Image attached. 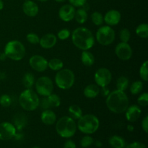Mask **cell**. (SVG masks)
Masks as SVG:
<instances>
[{
	"label": "cell",
	"mask_w": 148,
	"mask_h": 148,
	"mask_svg": "<svg viewBox=\"0 0 148 148\" xmlns=\"http://www.w3.org/2000/svg\"><path fill=\"white\" fill-rule=\"evenodd\" d=\"M64 148H77V146L73 140H68L64 144Z\"/></svg>",
	"instance_id": "cell-43"
},
{
	"label": "cell",
	"mask_w": 148,
	"mask_h": 148,
	"mask_svg": "<svg viewBox=\"0 0 148 148\" xmlns=\"http://www.w3.org/2000/svg\"><path fill=\"white\" fill-rule=\"evenodd\" d=\"M130 84V81L127 77L121 76L118 78L116 81V90L121 91H125Z\"/></svg>",
	"instance_id": "cell-29"
},
{
	"label": "cell",
	"mask_w": 148,
	"mask_h": 148,
	"mask_svg": "<svg viewBox=\"0 0 148 148\" xmlns=\"http://www.w3.org/2000/svg\"><path fill=\"white\" fill-rule=\"evenodd\" d=\"M116 33L114 29L108 25L101 26L96 33V40L101 45L109 46L115 40Z\"/></svg>",
	"instance_id": "cell-8"
},
{
	"label": "cell",
	"mask_w": 148,
	"mask_h": 148,
	"mask_svg": "<svg viewBox=\"0 0 148 148\" xmlns=\"http://www.w3.org/2000/svg\"><path fill=\"white\" fill-rule=\"evenodd\" d=\"M109 145L113 148H125L126 142L123 137L118 135L111 136L108 140Z\"/></svg>",
	"instance_id": "cell-22"
},
{
	"label": "cell",
	"mask_w": 148,
	"mask_h": 148,
	"mask_svg": "<svg viewBox=\"0 0 148 148\" xmlns=\"http://www.w3.org/2000/svg\"><path fill=\"white\" fill-rule=\"evenodd\" d=\"M72 40L77 48L82 51L89 50L95 44V38L92 32L85 27H79L73 30Z\"/></svg>",
	"instance_id": "cell-2"
},
{
	"label": "cell",
	"mask_w": 148,
	"mask_h": 148,
	"mask_svg": "<svg viewBox=\"0 0 148 148\" xmlns=\"http://www.w3.org/2000/svg\"><path fill=\"white\" fill-rule=\"evenodd\" d=\"M109 93H110L109 90L107 89L106 87H103V88H102V94H103V95H104V96H107V95H108Z\"/></svg>",
	"instance_id": "cell-45"
},
{
	"label": "cell",
	"mask_w": 148,
	"mask_h": 148,
	"mask_svg": "<svg viewBox=\"0 0 148 148\" xmlns=\"http://www.w3.org/2000/svg\"><path fill=\"white\" fill-rule=\"evenodd\" d=\"M23 134H21V133H20V132H19V133L16 132V134H15V135H14V138L15 139V140H20L21 139H23Z\"/></svg>",
	"instance_id": "cell-46"
},
{
	"label": "cell",
	"mask_w": 148,
	"mask_h": 148,
	"mask_svg": "<svg viewBox=\"0 0 148 148\" xmlns=\"http://www.w3.org/2000/svg\"><path fill=\"white\" fill-rule=\"evenodd\" d=\"M17 130L13 124L4 121L0 124V140L7 141L14 138Z\"/></svg>",
	"instance_id": "cell-11"
},
{
	"label": "cell",
	"mask_w": 148,
	"mask_h": 148,
	"mask_svg": "<svg viewBox=\"0 0 148 148\" xmlns=\"http://www.w3.org/2000/svg\"><path fill=\"white\" fill-rule=\"evenodd\" d=\"M38 1H41V2H44V1H49V0H38Z\"/></svg>",
	"instance_id": "cell-53"
},
{
	"label": "cell",
	"mask_w": 148,
	"mask_h": 148,
	"mask_svg": "<svg viewBox=\"0 0 148 148\" xmlns=\"http://www.w3.org/2000/svg\"><path fill=\"white\" fill-rule=\"evenodd\" d=\"M40 120L46 125H53L56 121V116L51 110H44L40 115Z\"/></svg>",
	"instance_id": "cell-19"
},
{
	"label": "cell",
	"mask_w": 148,
	"mask_h": 148,
	"mask_svg": "<svg viewBox=\"0 0 148 148\" xmlns=\"http://www.w3.org/2000/svg\"><path fill=\"white\" fill-rule=\"evenodd\" d=\"M4 52L7 58L14 61H20L25 55V47L23 43L17 40L9 41L4 47Z\"/></svg>",
	"instance_id": "cell-6"
},
{
	"label": "cell",
	"mask_w": 148,
	"mask_h": 148,
	"mask_svg": "<svg viewBox=\"0 0 148 148\" xmlns=\"http://www.w3.org/2000/svg\"><path fill=\"white\" fill-rule=\"evenodd\" d=\"M75 82V76L73 71L69 69H62L58 71L55 76V82L57 87L62 90H68L72 88Z\"/></svg>",
	"instance_id": "cell-7"
},
{
	"label": "cell",
	"mask_w": 148,
	"mask_h": 148,
	"mask_svg": "<svg viewBox=\"0 0 148 148\" xmlns=\"http://www.w3.org/2000/svg\"><path fill=\"white\" fill-rule=\"evenodd\" d=\"M29 64L33 70L43 72L48 68V61L40 55H34L29 59Z\"/></svg>",
	"instance_id": "cell-13"
},
{
	"label": "cell",
	"mask_w": 148,
	"mask_h": 148,
	"mask_svg": "<svg viewBox=\"0 0 148 148\" xmlns=\"http://www.w3.org/2000/svg\"><path fill=\"white\" fill-rule=\"evenodd\" d=\"M25 1H26V0H25Z\"/></svg>",
	"instance_id": "cell-55"
},
{
	"label": "cell",
	"mask_w": 148,
	"mask_h": 148,
	"mask_svg": "<svg viewBox=\"0 0 148 148\" xmlns=\"http://www.w3.org/2000/svg\"><path fill=\"white\" fill-rule=\"evenodd\" d=\"M84 95L88 98H95L99 95V87L95 84H90L87 85L84 89Z\"/></svg>",
	"instance_id": "cell-21"
},
{
	"label": "cell",
	"mask_w": 148,
	"mask_h": 148,
	"mask_svg": "<svg viewBox=\"0 0 148 148\" xmlns=\"http://www.w3.org/2000/svg\"><path fill=\"white\" fill-rule=\"evenodd\" d=\"M119 38L121 42L124 43H128L131 38V33L130 31L127 28H123L120 30Z\"/></svg>",
	"instance_id": "cell-35"
},
{
	"label": "cell",
	"mask_w": 148,
	"mask_h": 148,
	"mask_svg": "<svg viewBox=\"0 0 148 148\" xmlns=\"http://www.w3.org/2000/svg\"><path fill=\"white\" fill-rule=\"evenodd\" d=\"M95 146H96V147H101V146L103 145L102 143H101V141H99V140H98V141L95 142Z\"/></svg>",
	"instance_id": "cell-50"
},
{
	"label": "cell",
	"mask_w": 148,
	"mask_h": 148,
	"mask_svg": "<svg viewBox=\"0 0 148 148\" xmlns=\"http://www.w3.org/2000/svg\"><path fill=\"white\" fill-rule=\"evenodd\" d=\"M39 106L41 107L42 109L44 111V110L49 109L51 108L50 105L49 103V101H48L47 97H44L43 98H42L41 101H40V103H39Z\"/></svg>",
	"instance_id": "cell-40"
},
{
	"label": "cell",
	"mask_w": 148,
	"mask_h": 148,
	"mask_svg": "<svg viewBox=\"0 0 148 148\" xmlns=\"http://www.w3.org/2000/svg\"><path fill=\"white\" fill-rule=\"evenodd\" d=\"M137 103L139 106L142 107H146L148 105V93L144 92L141 94L138 98H137Z\"/></svg>",
	"instance_id": "cell-37"
},
{
	"label": "cell",
	"mask_w": 148,
	"mask_h": 148,
	"mask_svg": "<svg viewBox=\"0 0 148 148\" xmlns=\"http://www.w3.org/2000/svg\"><path fill=\"white\" fill-rule=\"evenodd\" d=\"M81 61L86 66H91L95 63V56L89 51H83L81 54Z\"/></svg>",
	"instance_id": "cell-23"
},
{
	"label": "cell",
	"mask_w": 148,
	"mask_h": 148,
	"mask_svg": "<svg viewBox=\"0 0 148 148\" xmlns=\"http://www.w3.org/2000/svg\"><path fill=\"white\" fill-rule=\"evenodd\" d=\"M23 85L26 89H30L35 84V77L31 72H27L23 77Z\"/></svg>",
	"instance_id": "cell-26"
},
{
	"label": "cell",
	"mask_w": 148,
	"mask_h": 148,
	"mask_svg": "<svg viewBox=\"0 0 148 148\" xmlns=\"http://www.w3.org/2000/svg\"><path fill=\"white\" fill-rule=\"evenodd\" d=\"M40 98L37 92L33 90L25 89L19 96V103L20 106L27 111H35L39 106Z\"/></svg>",
	"instance_id": "cell-5"
},
{
	"label": "cell",
	"mask_w": 148,
	"mask_h": 148,
	"mask_svg": "<svg viewBox=\"0 0 148 148\" xmlns=\"http://www.w3.org/2000/svg\"><path fill=\"white\" fill-rule=\"evenodd\" d=\"M136 34L140 38L146 39L148 38V25L146 23H142L139 25L136 28Z\"/></svg>",
	"instance_id": "cell-28"
},
{
	"label": "cell",
	"mask_w": 148,
	"mask_h": 148,
	"mask_svg": "<svg viewBox=\"0 0 148 148\" xmlns=\"http://www.w3.org/2000/svg\"><path fill=\"white\" fill-rule=\"evenodd\" d=\"M32 148H40L39 147H32Z\"/></svg>",
	"instance_id": "cell-54"
},
{
	"label": "cell",
	"mask_w": 148,
	"mask_h": 148,
	"mask_svg": "<svg viewBox=\"0 0 148 148\" xmlns=\"http://www.w3.org/2000/svg\"><path fill=\"white\" fill-rule=\"evenodd\" d=\"M71 32L69 31V30L66 28L62 29V30H59L57 33V38L59 39L62 40H64L66 39H67L70 36Z\"/></svg>",
	"instance_id": "cell-39"
},
{
	"label": "cell",
	"mask_w": 148,
	"mask_h": 148,
	"mask_svg": "<svg viewBox=\"0 0 148 148\" xmlns=\"http://www.w3.org/2000/svg\"><path fill=\"white\" fill-rule=\"evenodd\" d=\"M94 143L93 138L92 137L88 134V135H85L80 140V145L82 148H88L90 146L92 145Z\"/></svg>",
	"instance_id": "cell-34"
},
{
	"label": "cell",
	"mask_w": 148,
	"mask_h": 148,
	"mask_svg": "<svg viewBox=\"0 0 148 148\" xmlns=\"http://www.w3.org/2000/svg\"><path fill=\"white\" fill-rule=\"evenodd\" d=\"M77 124L70 116H64L59 119L56 124V131L63 138H71L77 132Z\"/></svg>",
	"instance_id": "cell-3"
},
{
	"label": "cell",
	"mask_w": 148,
	"mask_h": 148,
	"mask_svg": "<svg viewBox=\"0 0 148 148\" xmlns=\"http://www.w3.org/2000/svg\"><path fill=\"white\" fill-rule=\"evenodd\" d=\"M142 127L145 133L148 132V116H145L142 121Z\"/></svg>",
	"instance_id": "cell-44"
},
{
	"label": "cell",
	"mask_w": 148,
	"mask_h": 148,
	"mask_svg": "<svg viewBox=\"0 0 148 148\" xmlns=\"http://www.w3.org/2000/svg\"><path fill=\"white\" fill-rule=\"evenodd\" d=\"M75 7L72 4H64L62 6L59 11V17L62 21L64 22H70L75 17Z\"/></svg>",
	"instance_id": "cell-14"
},
{
	"label": "cell",
	"mask_w": 148,
	"mask_h": 148,
	"mask_svg": "<svg viewBox=\"0 0 148 148\" xmlns=\"http://www.w3.org/2000/svg\"><path fill=\"white\" fill-rule=\"evenodd\" d=\"M143 88V83L142 81H135L130 87V92L133 95H137L142 91Z\"/></svg>",
	"instance_id": "cell-32"
},
{
	"label": "cell",
	"mask_w": 148,
	"mask_h": 148,
	"mask_svg": "<svg viewBox=\"0 0 148 148\" xmlns=\"http://www.w3.org/2000/svg\"><path fill=\"white\" fill-rule=\"evenodd\" d=\"M3 8H4V2L2 0H0V11L2 10Z\"/></svg>",
	"instance_id": "cell-51"
},
{
	"label": "cell",
	"mask_w": 148,
	"mask_h": 148,
	"mask_svg": "<svg viewBox=\"0 0 148 148\" xmlns=\"http://www.w3.org/2000/svg\"><path fill=\"white\" fill-rule=\"evenodd\" d=\"M88 12H87L86 10L83 8H79L77 10L75 11V20L77 21V23H79V24H83L88 20Z\"/></svg>",
	"instance_id": "cell-24"
},
{
	"label": "cell",
	"mask_w": 148,
	"mask_h": 148,
	"mask_svg": "<svg viewBox=\"0 0 148 148\" xmlns=\"http://www.w3.org/2000/svg\"><path fill=\"white\" fill-rule=\"evenodd\" d=\"M27 123V119L24 114H17L13 118V125L16 128L17 131L20 132Z\"/></svg>",
	"instance_id": "cell-20"
},
{
	"label": "cell",
	"mask_w": 148,
	"mask_h": 148,
	"mask_svg": "<svg viewBox=\"0 0 148 148\" xmlns=\"http://www.w3.org/2000/svg\"><path fill=\"white\" fill-rule=\"evenodd\" d=\"M116 55L119 59L123 61H127L132 56V49L128 43L121 42L115 48Z\"/></svg>",
	"instance_id": "cell-12"
},
{
	"label": "cell",
	"mask_w": 148,
	"mask_h": 148,
	"mask_svg": "<svg viewBox=\"0 0 148 148\" xmlns=\"http://www.w3.org/2000/svg\"><path fill=\"white\" fill-rule=\"evenodd\" d=\"M26 38H27V40L29 43L33 45L38 44V43H39V41H40L39 36L34 33H28L27 36H26Z\"/></svg>",
	"instance_id": "cell-38"
},
{
	"label": "cell",
	"mask_w": 148,
	"mask_h": 148,
	"mask_svg": "<svg viewBox=\"0 0 148 148\" xmlns=\"http://www.w3.org/2000/svg\"><path fill=\"white\" fill-rule=\"evenodd\" d=\"M91 20L94 25L97 26H101L104 22L103 16L99 12H94L91 14Z\"/></svg>",
	"instance_id": "cell-31"
},
{
	"label": "cell",
	"mask_w": 148,
	"mask_h": 148,
	"mask_svg": "<svg viewBox=\"0 0 148 148\" xmlns=\"http://www.w3.org/2000/svg\"><path fill=\"white\" fill-rule=\"evenodd\" d=\"M121 14L118 10H111L103 16V21L108 26H114L118 25L121 21Z\"/></svg>",
	"instance_id": "cell-15"
},
{
	"label": "cell",
	"mask_w": 148,
	"mask_h": 148,
	"mask_svg": "<svg viewBox=\"0 0 148 148\" xmlns=\"http://www.w3.org/2000/svg\"><path fill=\"white\" fill-rule=\"evenodd\" d=\"M141 114V108L137 105H132L131 106H129L125 111L126 118L130 122H135L140 119Z\"/></svg>",
	"instance_id": "cell-16"
},
{
	"label": "cell",
	"mask_w": 148,
	"mask_h": 148,
	"mask_svg": "<svg viewBox=\"0 0 148 148\" xmlns=\"http://www.w3.org/2000/svg\"><path fill=\"white\" fill-rule=\"evenodd\" d=\"M23 12L30 17H34L38 14L39 7L38 4L31 0H26L23 5Z\"/></svg>",
	"instance_id": "cell-17"
},
{
	"label": "cell",
	"mask_w": 148,
	"mask_h": 148,
	"mask_svg": "<svg viewBox=\"0 0 148 148\" xmlns=\"http://www.w3.org/2000/svg\"><path fill=\"white\" fill-rule=\"evenodd\" d=\"M57 43V37L53 33H47L40 38L39 44L45 49L53 48Z\"/></svg>",
	"instance_id": "cell-18"
},
{
	"label": "cell",
	"mask_w": 148,
	"mask_h": 148,
	"mask_svg": "<svg viewBox=\"0 0 148 148\" xmlns=\"http://www.w3.org/2000/svg\"><path fill=\"white\" fill-rule=\"evenodd\" d=\"M36 92L43 97H47L53 90V84L49 77L43 76L39 77L35 82Z\"/></svg>",
	"instance_id": "cell-9"
},
{
	"label": "cell",
	"mask_w": 148,
	"mask_h": 148,
	"mask_svg": "<svg viewBox=\"0 0 148 148\" xmlns=\"http://www.w3.org/2000/svg\"><path fill=\"white\" fill-rule=\"evenodd\" d=\"M6 78V75L4 72H0V79L1 80H4Z\"/></svg>",
	"instance_id": "cell-49"
},
{
	"label": "cell",
	"mask_w": 148,
	"mask_h": 148,
	"mask_svg": "<svg viewBox=\"0 0 148 148\" xmlns=\"http://www.w3.org/2000/svg\"><path fill=\"white\" fill-rule=\"evenodd\" d=\"M48 101L50 105V107H53V108H57L60 106L61 105V98L56 94L51 93L47 96Z\"/></svg>",
	"instance_id": "cell-30"
},
{
	"label": "cell",
	"mask_w": 148,
	"mask_h": 148,
	"mask_svg": "<svg viewBox=\"0 0 148 148\" xmlns=\"http://www.w3.org/2000/svg\"><path fill=\"white\" fill-rule=\"evenodd\" d=\"M126 148H147L146 145L140 142H133L128 145H126Z\"/></svg>",
	"instance_id": "cell-41"
},
{
	"label": "cell",
	"mask_w": 148,
	"mask_h": 148,
	"mask_svg": "<svg viewBox=\"0 0 148 148\" xmlns=\"http://www.w3.org/2000/svg\"><path fill=\"white\" fill-rule=\"evenodd\" d=\"M7 56H6V54L4 53V52H2V53H0V61H1V62H4V61L6 60V59H7Z\"/></svg>",
	"instance_id": "cell-47"
},
{
	"label": "cell",
	"mask_w": 148,
	"mask_h": 148,
	"mask_svg": "<svg viewBox=\"0 0 148 148\" xmlns=\"http://www.w3.org/2000/svg\"><path fill=\"white\" fill-rule=\"evenodd\" d=\"M69 116L74 120H78L82 116V111L80 107L77 105H72L68 109Z\"/></svg>",
	"instance_id": "cell-25"
},
{
	"label": "cell",
	"mask_w": 148,
	"mask_h": 148,
	"mask_svg": "<svg viewBox=\"0 0 148 148\" xmlns=\"http://www.w3.org/2000/svg\"><path fill=\"white\" fill-rule=\"evenodd\" d=\"M100 127V121L98 117L93 114L82 115L78 119L77 127L82 133L92 134L98 131Z\"/></svg>",
	"instance_id": "cell-4"
},
{
	"label": "cell",
	"mask_w": 148,
	"mask_h": 148,
	"mask_svg": "<svg viewBox=\"0 0 148 148\" xmlns=\"http://www.w3.org/2000/svg\"><path fill=\"white\" fill-rule=\"evenodd\" d=\"M64 63L61 59L53 58L48 62V67L53 71H59L63 68Z\"/></svg>",
	"instance_id": "cell-27"
},
{
	"label": "cell",
	"mask_w": 148,
	"mask_h": 148,
	"mask_svg": "<svg viewBox=\"0 0 148 148\" xmlns=\"http://www.w3.org/2000/svg\"><path fill=\"white\" fill-rule=\"evenodd\" d=\"M12 104V98L7 94H4V95L0 96V105L4 108H7Z\"/></svg>",
	"instance_id": "cell-36"
},
{
	"label": "cell",
	"mask_w": 148,
	"mask_h": 148,
	"mask_svg": "<svg viewBox=\"0 0 148 148\" xmlns=\"http://www.w3.org/2000/svg\"><path fill=\"white\" fill-rule=\"evenodd\" d=\"M127 130H128L129 132H134V127L133 125H131V124H129V125H127Z\"/></svg>",
	"instance_id": "cell-48"
},
{
	"label": "cell",
	"mask_w": 148,
	"mask_h": 148,
	"mask_svg": "<svg viewBox=\"0 0 148 148\" xmlns=\"http://www.w3.org/2000/svg\"><path fill=\"white\" fill-rule=\"evenodd\" d=\"M94 79L98 86L103 88V87H107L111 83V79H112V75L110 70H108L107 68H99L95 72Z\"/></svg>",
	"instance_id": "cell-10"
},
{
	"label": "cell",
	"mask_w": 148,
	"mask_h": 148,
	"mask_svg": "<svg viewBox=\"0 0 148 148\" xmlns=\"http://www.w3.org/2000/svg\"><path fill=\"white\" fill-rule=\"evenodd\" d=\"M70 4H72L74 7H82L86 4L87 0H69Z\"/></svg>",
	"instance_id": "cell-42"
},
{
	"label": "cell",
	"mask_w": 148,
	"mask_h": 148,
	"mask_svg": "<svg viewBox=\"0 0 148 148\" xmlns=\"http://www.w3.org/2000/svg\"><path fill=\"white\" fill-rule=\"evenodd\" d=\"M148 61L146 60L143 63L140 69V78L145 82H147L148 80Z\"/></svg>",
	"instance_id": "cell-33"
},
{
	"label": "cell",
	"mask_w": 148,
	"mask_h": 148,
	"mask_svg": "<svg viewBox=\"0 0 148 148\" xmlns=\"http://www.w3.org/2000/svg\"><path fill=\"white\" fill-rule=\"evenodd\" d=\"M54 1H57V2H64V1H65L66 0H54Z\"/></svg>",
	"instance_id": "cell-52"
},
{
	"label": "cell",
	"mask_w": 148,
	"mask_h": 148,
	"mask_svg": "<svg viewBox=\"0 0 148 148\" xmlns=\"http://www.w3.org/2000/svg\"><path fill=\"white\" fill-rule=\"evenodd\" d=\"M106 103L111 112L122 114L129 107V98L124 91L115 90L107 95Z\"/></svg>",
	"instance_id": "cell-1"
}]
</instances>
